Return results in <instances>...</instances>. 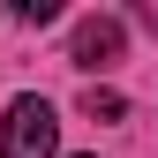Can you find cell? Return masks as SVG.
I'll return each mask as SVG.
<instances>
[{
    "label": "cell",
    "mask_w": 158,
    "mask_h": 158,
    "mask_svg": "<svg viewBox=\"0 0 158 158\" xmlns=\"http://www.w3.org/2000/svg\"><path fill=\"white\" fill-rule=\"evenodd\" d=\"M0 158H60V121H53L45 98H15L8 121H0Z\"/></svg>",
    "instance_id": "cell-1"
},
{
    "label": "cell",
    "mask_w": 158,
    "mask_h": 158,
    "mask_svg": "<svg viewBox=\"0 0 158 158\" xmlns=\"http://www.w3.org/2000/svg\"><path fill=\"white\" fill-rule=\"evenodd\" d=\"M121 53H128V23H121V15H83V23H75V38H68V60L90 68V75L113 68Z\"/></svg>",
    "instance_id": "cell-2"
},
{
    "label": "cell",
    "mask_w": 158,
    "mask_h": 158,
    "mask_svg": "<svg viewBox=\"0 0 158 158\" xmlns=\"http://www.w3.org/2000/svg\"><path fill=\"white\" fill-rule=\"evenodd\" d=\"M83 113L113 128V121H128V98H121V90H98V83H90V90H83Z\"/></svg>",
    "instance_id": "cell-3"
},
{
    "label": "cell",
    "mask_w": 158,
    "mask_h": 158,
    "mask_svg": "<svg viewBox=\"0 0 158 158\" xmlns=\"http://www.w3.org/2000/svg\"><path fill=\"white\" fill-rule=\"evenodd\" d=\"M15 15H23V23H53L60 8H53V0H15Z\"/></svg>",
    "instance_id": "cell-4"
},
{
    "label": "cell",
    "mask_w": 158,
    "mask_h": 158,
    "mask_svg": "<svg viewBox=\"0 0 158 158\" xmlns=\"http://www.w3.org/2000/svg\"><path fill=\"white\" fill-rule=\"evenodd\" d=\"M135 15H143V30L158 38V0H143V8H135Z\"/></svg>",
    "instance_id": "cell-5"
}]
</instances>
